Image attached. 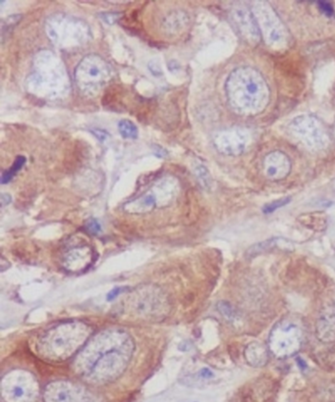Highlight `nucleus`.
Returning a JSON list of instances; mask_svg holds the SVG:
<instances>
[{
  "label": "nucleus",
  "mask_w": 335,
  "mask_h": 402,
  "mask_svg": "<svg viewBox=\"0 0 335 402\" xmlns=\"http://www.w3.org/2000/svg\"><path fill=\"white\" fill-rule=\"evenodd\" d=\"M134 341L124 331L109 329L99 333L79 352L74 368L87 382L103 385L117 379L126 369Z\"/></svg>",
  "instance_id": "f257e3e1"
},
{
  "label": "nucleus",
  "mask_w": 335,
  "mask_h": 402,
  "mask_svg": "<svg viewBox=\"0 0 335 402\" xmlns=\"http://www.w3.org/2000/svg\"><path fill=\"white\" fill-rule=\"evenodd\" d=\"M225 91L230 107L241 115L261 113L269 100V91L262 76L248 67L234 70L228 77Z\"/></svg>",
  "instance_id": "f03ea898"
},
{
  "label": "nucleus",
  "mask_w": 335,
  "mask_h": 402,
  "mask_svg": "<svg viewBox=\"0 0 335 402\" xmlns=\"http://www.w3.org/2000/svg\"><path fill=\"white\" fill-rule=\"evenodd\" d=\"M28 91L42 99L57 100L69 92V79L62 61L49 50L38 52L27 81Z\"/></svg>",
  "instance_id": "7ed1b4c3"
},
{
  "label": "nucleus",
  "mask_w": 335,
  "mask_h": 402,
  "mask_svg": "<svg viewBox=\"0 0 335 402\" xmlns=\"http://www.w3.org/2000/svg\"><path fill=\"white\" fill-rule=\"evenodd\" d=\"M90 335L91 328L87 324L78 321L64 322L40 335L37 350L46 359L64 361L84 345Z\"/></svg>",
  "instance_id": "20e7f679"
},
{
  "label": "nucleus",
  "mask_w": 335,
  "mask_h": 402,
  "mask_svg": "<svg viewBox=\"0 0 335 402\" xmlns=\"http://www.w3.org/2000/svg\"><path fill=\"white\" fill-rule=\"evenodd\" d=\"M45 33L56 47L67 50L81 47L91 38L90 27L84 20L63 13L46 19Z\"/></svg>",
  "instance_id": "39448f33"
},
{
  "label": "nucleus",
  "mask_w": 335,
  "mask_h": 402,
  "mask_svg": "<svg viewBox=\"0 0 335 402\" xmlns=\"http://www.w3.org/2000/svg\"><path fill=\"white\" fill-rule=\"evenodd\" d=\"M113 77L112 65L101 55L85 56L75 69V83L87 98H96L110 84Z\"/></svg>",
  "instance_id": "423d86ee"
},
{
  "label": "nucleus",
  "mask_w": 335,
  "mask_h": 402,
  "mask_svg": "<svg viewBox=\"0 0 335 402\" xmlns=\"http://www.w3.org/2000/svg\"><path fill=\"white\" fill-rule=\"evenodd\" d=\"M305 333L301 323L294 318H285L271 329L268 349L277 359H286L297 354L304 343Z\"/></svg>",
  "instance_id": "0eeeda50"
},
{
  "label": "nucleus",
  "mask_w": 335,
  "mask_h": 402,
  "mask_svg": "<svg viewBox=\"0 0 335 402\" xmlns=\"http://www.w3.org/2000/svg\"><path fill=\"white\" fill-rule=\"evenodd\" d=\"M1 396L5 402H37L39 386L36 377L25 370H13L1 381Z\"/></svg>",
  "instance_id": "6e6552de"
},
{
  "label": "nucleus",
  "mask_w": 335,
  "mask_h": 402,
  "mask_svg": "<svg viewBox=\"0 0 335 402\" xmlns=\"http://www.w3.org/2000/svg\"><path fill=\"white\" fill-rule=\"evenodd\" d=\"M44 402H103V400L86 387L69 382L55 381L45 386Z\"/></svg>",
  "instance_id": "1a4fd4ad"
},
{
  "label": "nucleus",
  "mask_w": 335,
  "mask_h": 402,
  "mask_svg": "<svg viewBox=\"0 0 335 402\" xmlns=\"http://www.w3.org/2000/svg\"><path fill=\"white\" fill-rule=\"evenodd\" d=\"M129 305L135 314L142 317H158L167 312L168 302L157 288L140 289L130 297Z\"/></svg>",
  "instance_id": "9d476101"
},
{
  "label": "nucleus",
  "mask_w": 335,
  "mask_h": 402,
  "mask_svg": "<svg viewBox=\"0 0 335 402\" xmlns=\"http://www.w3.org/2000/svg\"><path fill=\"white\" fill-rule=\"evenodd\" d=\"M254 13L255 20L258 22L266 42L270 45L281 44L286 37V32L272 8L260 3L255 7Z\"/></svg>",
  "instance_id": "9b49d317"
},
{
  "label": "nucleus",
  "mask_w": 335,
  "mask_h": 402,
  "mask_svg": "<svg viewBox=\"0 0 335 402\" xmlns=\"http://www.w3.org/2000/svg\"><path fill=\"white\" fill-rule=\"evenodd\" d=\"M291 130L296 136L309 147H325L329 142L328 134L318 119L302 116L295 119L291 125Z\"/></svg>",
  "instance_id": "f8f14e48"
},
{
  "label": "nucleus",
  "mask_w": 335,
  "mask_h": 402,
  "mask_svg": "<svg viewBox=\"0 0 335 402\" xmlns=\"http://www.w3.org/2000/svg\"><path fill=\"white\" fill-rule=\"evenodd\" d=\"M247 134L240 130H226L215 134L216 148L226 155L241 154L247 146Z\"/></svg>",
  "instance_id": "ddd939ff"
},
{
  "label": "nucleus",
  "mask_w": 335,
  "mask_h": 402,
  "mask_svg": "<svg viewBox=\"0 0 335 402\" xmlns=\"http://www.w3.org/2000/svg\"><path fill=\"white\" fill-rule=\"evenodd\" d=\"M94 259L95 253L90 246H77L66 252L63 257V267L68 272L81 273L93 264Z\"/></svg>",
  "instance_id": "4468645a"
},
{
  "label": "nucleus",
  "mask_w": 335,
  "mask_h": 402,
  "mask_svg": "<svg viewBox=\"0 0 335 402\" xmlns=\"http://www.w3.org/2000/svg\"><path fill=\"white\" fill-rule=\"evenodd\" d=\"M317 336L325 343L335 341V305L324 307L317 320Z\"/></svg>",
  "instance_id": "2eb2a0df"
},
{
  "label": "nucleus",
  "mask_w": 335,
  "mask_h": 402,
  "mask_svg": "<svg viewBox=\"0 0 335 402\" xmlns=\"http://www.w3.org/2000/svg\"><path fill=\"white\" fill-rule=\"evenodd\" d=\"M263 167L267 178L271 180H280L288 175L291 164L289 158L284 153L274 151L265 157Z\"/></svg>",
  "instance_id": "dca6fc26"
},
{
  "label": "nucleus",
  "mask_w": 335,
  "mask_h": 402,
  "mask_svg": "<svg viewBox=\"0 0 335 402\" xmlns=\"http://www.w3.org/2000/svg\"><path fill=\"white\" fill-rule=\"evenodd\" d=\"M232 20L242 34L246 35L248 38L253 37L254 40L259 39L256 20H254V17L249 12L244 9H237L236 11H233Z\"/></svg>",
  "instance_id": "f3484780"
},
{
  "label": "nucleus",
  "mask_w": 335,
  "mask_h": 402,
  "mask_svg": "<svg viewBox=\"0 0 335 402\" xmlns=\"http://www.w3.org/2000/svg\"><path fill=\"white\" fill-rule=\"evenodd\" d=\"M268 347L259 341L251 342L244 351L247 363L254 368H262L268 362Z\"/></svg>",
  "instance_id": "a211bd4d"
},
{
  "label": "nucleus",
  "mask_w": 335,
  "mask_h": 402,
  "mask_svg": "<svg viewBox=\"0 0 335 402\" xmlns=\"http://www.w3.org/2000/svg\"><path fill=\"white\" fill-rule=\"evenodd\" d=\"M189 23L187 13L181 10L172 11L167 14L161 23V28L166 34L174 35L182 33Z\"/></svg>",
  "instance_id": "6ab92c4d"
},
{
  "label": "nucleus",
  "mask_w": 335,
  "mask_h": 402,
  "mask_svg": "<svg viewBox=\"0 0 335 402\" xmlns=\"http://www.w3.org/2000/svg\"><path fill=\"white\" fill-rule=\"evenodd\" d=\"M118 131L120 134L127 139H136L139 135V130L132 121L123 119L118 123Z\"/></svg>",
  "instance_id": "aec40b11"
},
{
  "label": "nucleus",
  "mask_w": 335,
  "mask_h": 402,
  "mask_svg": "<svg viewBox=\"0 0 335 402\" xmlns=\"http://www.w3.org/2000/svg\"><path fill=\"white\" fill-rule=\"evenodd\" d=\"M25 163H26V158L24 156H18L16 161L12 165V167L9 170H7L6 172L3 173L2 178H1V183L2 184L9 183L13 179V177L22 169V167L25 165Z\"/></svg>",
  "instance_id": "412c9836"
},
{
  "label": "nucleus",
  "mask_w": 335,
  "mask_h": 402,
  "mask_svg": "<svg viewBox=\"0 0 335 402\" xmlns=\"http://www.w3.org/2000/svg\"><path fill=\"white\" fill-rule=\"evenodd\" d=\"M218 310L219 312L229 321L235 320L238 316L236 309L227 302H220L218 303Z\"/></svg>",
  "instance_id": "4be33fe9"
},
{
  "label": "nucleus",
  "mask_w": 335,
  "mask_h": 402,
  "mask_svg": "<svg viewBox=\"0 0 335 402\" xmlns=\"http://www.w3.org/2000/svg\"><path fill=\"white\" fill-rule=\"evenodd\" d=\"M274 244H275V239L274 238L268 239V240H265V241H262V242H260V243L254 245L253 247H251L249 249L248 252H249L250 255L255 256V255H258V254H260L261 252H264V251L272 248V246Z\"/></svg>",
  "instance_id": "5701e85b"
},
{
  "label": "nucleus",
  "mask_w": 335,
  "mask_h": 402,
  "mask_svg": "<svg viewBox=\"0 0 335 402\" xmlns=\"http://www.w3.org/2000/svg\"><path fill=\"white\" fill-rule=\"evenodd\" d=\"M291 201L290 198H284L281 200H277V201H272L270 203H267L263 206L262 208V212L265 214H270L272 212H274L275 210L287 205L289 202Z\"/></svg>",
  "instance_id": "b1692460"
},
{
  "label": "nucleus",
  "mask_w": 335,
  "mask_h": 402,
  "mask_svg": "<svg viewBox=\"0 0 335 402\" xmlns=\"http://www.w3.org/2000/svg\"><path fill=\"white\" fill-rule=\"evenodd\" d=\"M196 176L198 177V179L200 180V182L204 185V186H208L210 184V174L208 172V170L206 169L205 166L200 165L198 167H196Z\"/></svg>",
  "instance_id": "393cba45"
},
{
  "label": "nucleus",
  "mask_w": 335,
  "mask_h": 402,
  "mask_svg": "<svg viewBox=\"0 0 335 402\" xmlns=\"http://www.w3.org/2000/svg\"><path fill=\"white\" fill-rule=\"evenodd\" d=\"M86 229H87V231H88L90 234H98L101 233V231H102L101 224H100L99 221L96 220V219H90V220L87 222Z\"/></svg>",
  "instance_id": "a878e982"
},
{
  "label": "nucleus",
  "mask_w": 335,
  "mask_h": 402,
  "mask_svg": "<svg viewBox=\"0 0 335 402\" xmlns=\"http://www.w3.org/2000/svg\"><path fill=\"white\" fill-rule=\"evenodd\" d=\"M318 5L321 9V11L328 17H333L335 15V8L332 3L327 2V1H319Z\"/></svg>",
  "instance_id": "bb28decb"
},
{
  "label": "nucleus",
  "mask_w": 335,
  "mask_h": 402,
  "mask_svg": "<svg viewBox=\"0 0 335 402\" xmlns=\"http://www.w3.org/2000/svg\"><path fill=\"white\" fill-rule=\"evenodd\" d=\"M92 133H93V134L99 138V140L102 141V142H105V141L107 140V138L110 136V134H109L107 131L101 130V129L92 130Z\"/></svg>",
  "instance_id": "cd10ccee"
},
{
  "label": "nucleus",
  "mask_w": 335,
  "mask_h": 402,
  "mask_svg": "<svg viewBox=\"0 0 335 402\" xmlns=\"http://www.w3.org/2000/svg\"><path fill=\"white\" fill-rule=\"evenodd\" d=\"M125 291V288H114L113 290H112L110 293H109V295H108V297H107V301L108 302H112V301H114L116 298H118L123 292Z\"/></svg>",
  "instance_id": "c85d7f7f"
},
{
  "label": "nucleus",
  "mask_w": 335,
  "mask_h": 402,
  "mask_svg": "<svg viewBox=\"0 0 335 402\" xmlns=\"http://www.w3.org/2000/svg\"><path fill=\"white\" fill-rule=\"evenodd\" d=\"M198 376H199L200 378H202V379L208 380V379H212V378L214 377V373H213L209 368H203V369L199 372Z\"/></svg>",
  "instance_id": "c756f323"
},
{
  "label": "nucleus",
  "mask_w": 335,
  "mask_h": 402,
  "mask_svg": "<svg viewBox=\"0 0 335 402\" xmlns=\"http://www.w3.org/2000/svg\"><path fill=\"white\" fill-rule=\"evenodd\" d=\"M10 202H11V197H10L9 195L3 194V195L1 196V203H2V206H5V205L9 204Z\"/></svg>",
  "instance_id": "7c9ffc66"
},
{
  "label": "nucleus",
  "mask_w": 335,
  "mask_h": 402,
  "mask_svg": "<svg viewBox=\"0 0 335 402\" xmlns=\"http://www.w3.org/2000/svg\"></svg>",
  "instance_id": "2f4dec72"
}]
</instances>
